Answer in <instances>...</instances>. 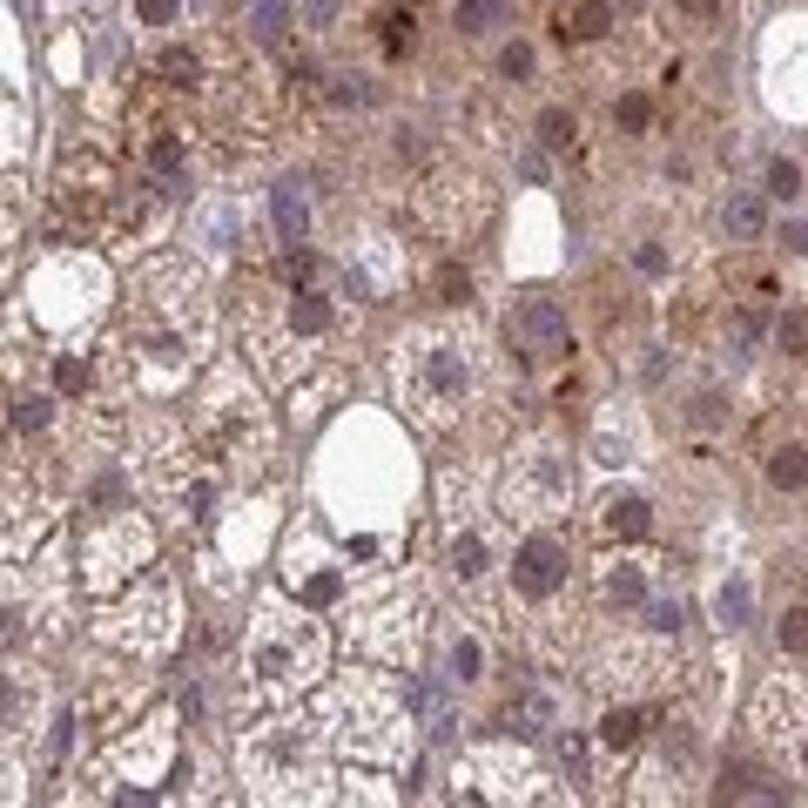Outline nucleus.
Listing matches in <instances>:
<instances>
[{
	"mask_svg": "<svg viewBox=\"0 0 808 808\" xmlns=\"http://www.w3.org/2000/svg\"><path fill=\"white\" fill-rule=\"evenodd\" d=\"M344 303L331 290L317 283H283V290H250L242 297V351H250V364L297 391L303 377H317L323 364L338 358L344 344Z\"/></svg>",
	"mask_w": 808,
	"mask_h": 808,
	"instance_id": "1",
	"label": "nucleus"
},
{
	"mask_svg": "<svg viewBox=\"0 0 808 808\" xmlns=\"http://www.w3.org/2000/svg\"><path fill=\"white\" fill-rule=\"evenodd\" d=\"M331 674V633H323L317 607H303L297 593H270L257 600L250 626H242V707H283L310 687H323Z\"/></svg>",
	"mask_w": 808,
	"mask_h": 808,
	"instance_id": "2",
	"label": "nucleus"
},
{
	"mask_svg": "<svg viewBox=\"0 0 808 808\" xmlns=\"http://www.w3.org/2000/svg\"><path fill=\"white\" fill-rule=\"evenodd\" d=\"M391 397L425 432H452L485 397V351L465 323H425L391 351Z\"/></svg>",
	"mask_w": 808,
	"mask_h": 808,
	"instance_id": "3",
	"label": "nucleus"
},
{
	"mask_svg": "<svg viewBox=\"0 0 808 808\" xmlns=\"http://www.w3.org/2000/svg\"><path fill=\"white\" fill-rule=\"evenodd\" d=\"M331 727L317 714H283V707H257V721L236 735V775L242 795L257 801H317L331 795Z\"/></svg>",
	"mask_w": 808,
	"mask_h": 808,
	"instance_id": "4",
	"label": "nucleus"
},
{
	"mask_svg": "<svg viewBox=\"0 0 808 808\" xmlns=\"http://www.w3.org/2000/svg\"><path fill=\"white\" fill-rule=\"evenodd\" d=\"M317 721L331 727V748L364 762V768H391L404 762V742H412V701H404V674H384L377 661L371 667H351L344 681L323 687V707Z\"/></svg>",
	"mask_w": 808,
	"mask_h": 808,
	"instance_id": "5",
	"label": "nucleus"
},
{
	"mask_svg": "<svg viewBox=\"0 0 808 808\" xmlns=\"http://www.w3.org/2000/svg\"><path fill=\"white\" fill-rule=\"evenodd\" d=\"M438 526H445V552H438L445 580L458 593H478L506 566V526H512L499 512V499H485L478 472H465V465L438 472Z\"/></svg>",
	"mask_w": 808,
	"mask_h": 808,
	"instance_id": "6",
	"label": "nucleus"
},
{
	"mask_svg": "<svg viewBox=\"0 0 808 808\" xmlns=\"http://www.w3.org/2000/svg\"><path fill=\"white\" fill-rule=\"evenodd\" d=\"M189 438L222 465V472H263L270 458V418L263 404L250 391V377H242V364H216L189 404Z\"/></svg>",
	"mask_w": 808,
	"mask_h": 808,
	"instance_id": "7",
	"label": "nucleus"
},
{
	"mask_svg": "<svg viewBox=\"0 0 808 808\" xmlns=\"http://www.w3.org/2000/svg\"><path fill=\"white\" fill-rule=\"evenodd\" d=\"M196 364H203V338L183 331V323L142 317V310H128L122 338L108 344V371H115L142 404H169L176 391H189Z\"/></svg>",
	"mask_w": 808,
	"mask_h": 808,
	"instance_id": "8",
	"label": "nucleus"
},
{
	"mask_svg": "<svg viewBox=\"0 0 808 808\" xmlns=\"http://www.w3.org/2000/svg\"><path fill=\"white\" fill-rule=\"evenodd\" d=\"M573 506V458L552 438H519L499 472V512L512 526H552Z\"/></svg>",
	"mask_w": 808,
	"mask_h": 808,
	"instance_id": "9",
	"label": "nucleus"
},
{
	"mask_svg": "<svg viewBox=\"0 0 808 808\" xmlns=\"http://www.w3.org/2000/svg\"><path fill=\"white\" fill-rule=\"evenodd\" d=\"M128 310L162 317V323H183V331L209 338L216 283H209V270H203L196 250H162V257L135 263V277H128Z\"/></svg>",
	"mask_w": 808,
	"mask_h": 808,
	"instance_id": "10",
	"label": "nucleus"
},
{
	"mask_svg": "<svg viewBox=\"0 0 808 808\" xmlns=\"http://www.w3.org/2000/svg\"><path fill=\"white\" fill-rule=\"evenodd\" d=\"M155 566V526L135 512V506H115V512H89V526H81V587H89L95 600L122 593L128 580H142Z\"/></svg>",
	"mask_w": 808,
	"mask_h": 808,
	"instance_id": "11",
	"label": "nucleus"
},
{
	"mask_svg": "<svg viewBox=\"0 0 808 808\" xmlns=\"http://www.w3.org/2000/svg\"><path fill=\"white\" fill-rule=\"evenodd\" d=\"M122 169H115V155L108 148H95V142H74V148H61V169H54V209H61V222L68 229H81V236H108V216H115V203H122Z\"/></svg>",
	"mask_w": 808,
	"mask_h": 808,
	"instance_id": "12",
	"label": "nucleus"
},
{
	"mask_svg": "<svg viewBox=\"0 0 808 808\" xmlns=\"http://www.w3.org/2000/svg\"><path fill=\"white\" fill-rule=\"evenodd\" d=\"M452 781H458V788H452L458 801H552V795H559V788H546V768H539L526 748H512V735L465 748Z\"/></svg>",
	"mask_w": 808,
	"mask_h": 808,
	"instance_id": "13",
	"label": "nucleus"
},
{
	"mask_svg": "<svg viewBox=\"0 0 808 808\" xmlns=\"http://www.w3.org/2000/svg\"><path fill=\"white\" fill-rule=\"evenodd\" d=\"M412 216L438 242H472L485 229V216H493V189H485V176L458 169V162H438V169H425V183L412 189Z\"/></svg>",
	"mask_w": 808,
	"mask_h": 808,
	"instance_id": "14",
	"label": "nucleus"
},
{
	"mask_svg": "<svg viewBox=\"0 0 808 808\" xmlns=\"http://www.w3.org/2000/svg\"><path fill=\"white\" fill-rule=\"evenodd\" d=\"M95 633L108 646H122V654H162V646L176 640V587H169V573L128 580V593L102 607Z\"/></svg>",
	"mask_w": 808,
	"mask_h": 808,
	"instance_id": "15",
	"label": "nucleus"
},
{
	"mask_svg": "<svg viewBox=\"0 0 808 808\" xmlns=\"http://www.w3.org/2000/svg\"><path fill=\"white\" fill-rule=\"evenodd\" d=\"M283 580H290V593H297L303 607H317V613L358 600V566H351L344 539H323L310 519L283 539Z\"/></svg>",
	"mask_w": 808,
	"mask_h": 808,
	"instance_id": "16",
	"label": "nucleus"
},
{
	"mask_svg": "<svg viewBox=\"0 0 808 808\" xmlns=\"http://www.w3.org/2000/svg\"><path fill=\"white\" fill-rule=\"evenodd\" d=\"M351 640H358V654L377 661V667H418V646H425V607H418V593H404L391 580L384 600H364L351 613Z\"/></svg>",
	"mask_w": 808,
	"mask_h": 808,
	"instance_id": "17",
	"label": "nucleus"
},
{
	"mask_svg": "<svg viewBox=\"0 0 808 808\" xmlns=\"http://www.w3.org/2000/svg\"><path fill=\"white\" fill-rule=\"evenodd\" d=\"M593 681H600L607 701H674L681 694V654H674V640L640 633V640H620L613 654H600Z\"/></svg>",
	"mask_w": 808,
	"mask_h": 808,
	"instance_id": "18",
	"label": "nucleus"
},
{
	"mask_svg": "<svg viewBox=\"0 0 808 808\" xmlns=\"http://www.w3.org/2000/svg\"><path fill=\"white\" fill-rule=\"evenodd\" d=\"M506 358H512L519 377H532V371H546V364H566V358H573V317H566L559 297L526 290V297L506 310Z\"/></svg>",
	"mask_w": 808,
	"mask_h": 808,
	"instance_id": "19",
	"label": "nucleus"
},
{
	"mask_svg": "<svg viewBox=\"0 0 808 808\" xmlns=\"http://www.w3.org/2000/svg\"><path fill=\"white\" fill-rule=\"evenodd\" d=\"M566 580H573V552H566V539L552 526H526L506 552V587L519 607L546 613L552 600H566Z\"/></svg>",
	"mask_w": 808,
	"mask_h": 808,
	"instance_id": "20",
	"label": "nucleus"
},
{
	"mask_svg": "<svg viewBox=\"0 0 808 808\" xmlns=\"http://www.w3.org/2000/svg\"><path fill=\"white\" fill-rule=\"evenodd\" d=\"M102 263L95 257H54L41 277H34V310L48 323H61V331H74V323H89L95 303H102Z\"/></svg>",
	"mask_w": 808,
	"mask_h": 808,
	"instance_id": "21",
	"label": "nucleus"
},
{
	"mask_svg": "<svg viewBox=\"0 0 808 808\" xmlns=\"http://www.w3.org/2000/svg\"><path fill=\"white\" fill-rule=\"evenodd\" d=\"M646 748H654V755H646L640 781H667V795H687L681 781H694V775H701V727H694L687 701H667V707H661L654 742H646Z\"/></svg>",
	"mask_w": 808,
	"mask_h": 808,
	"instance_id": "22",
	"label": "nucleus"
},
{
	"mask_svg": "<svg viewBox=\"0 0 808 808\" xmlns=\"http://www.w3.org/2000/svg\"><path fill=\"white\" fill-rule=\"evenodd\" d=\"M242 242H250V203H242L236 189H216L189 209V250L203 257H236Z\"/></svg>",
	"mask_w": 808,
	"mask_h": 808,
	"instance_id": "23",
	"label": "nucleus"
},
{
	"mask_svg": "<svg viewBox=\"0 0 808 808\" xmlns=\"http://www.w3.org/2000/svg\"><path fill=\"white\" fill-rule=\"evenodd\" d=\"M661 707H667V701H607V707H600V721H593V748H600L607 762L640 755L646 742H654Z\"/></svg>",
	"mask_w": 808,
	"mask_h": 808,
	"instance_id": "24",
	"label": "nucleus"
},
{
	"mask_svg": "<svg viewBox=\"0 0 808 808\" xmlns=\"http://www.w3.org/2000/svg\"><path fill=\"white\" fill-rule=\"evenodd\" d=\"M169 755H176V735H169L162 714H142V727H122V735L108 742V762L122 775H135V781H155L162 768H169Z\"/></svg>",
	"mask_w": 808,
	"mask_h": 808,
	"instance_id": "25",
	"label": "nucleus"
},
{
	"mask_svg": "<svg viewBox=\"0 0 808 808\" xmlns=\"http://www.w3.org/2000/svg\"><path fill=\"white\" fill-rule=\"evenodd\" d=\"M148 707V687L128 674V681H95L89 694H81V727H95L102 742H115L122 727H135V714Z\"/></svg>",
	"mask_w": 808,
	"mask_h": 808,
	"instance_id": "26",
	"label": "nucleus"
},
{
	"mask_svg": "<svg viewBox=\"0 0 808 808\" xmlns=\"http://www.w3.org/2000/svg\"><path fill=\"white\" fill-rule=\"evenodd\" d=\"M593 593L613 613H646V600H654V566L633 559V552H607L593 566Z\"/></svg>",
	"mask_w": 808,
	"mask_h": 808,
	"instance_id": "27",
	"label": "nucleus"
},
{
	"mask_svg": "<svg viewBox=\"0 0 808 808\" xmlns=\"http://www.w3.org/2000/svg\"><path fill=\"white\" fill-rule=\"evenodd\" d=\"M654 499L646 493H633V485H620V493H607L600 506H593V532L607 539V546H646L654 539Z\"/></svg>",
	"mask_w": 808,
	"mask_h": 808,
	"instance_id": "28",
	"label": "nucleus"
},
{
	"mask_svg": "<svg viewBox=\"0 0 808 808\" xmlns=\"http://www.w3.org/2000/svg\"><path fill=\"white\" fill-rule=\"evenodd\" d=\"M499 727L512 742H546L552 727H559V694L546 681H519L506 701H499Z\"/></svg>",
	"mask_w": 808,
	"mask_h": 808,
	"instance_id": "29",
	"label": "nucleus"
},
{
	"mask_svg": "<svg viewBox=\"0 0 808 808\" xmlns=\"http://www.w3.org/2000/svg\"><path fill=\"white\" fill-rule=\"evenodd\" d=\"M404 701H412L418 727L432 742H452L458 735V701H452V674H418V667H404Z\"/></svg>",
	"mask_w": 808,
	"mask_h": 808,
	"instance_id": "30",
	"label": "nucleus"
},
{
	"mask_svg": "<svg viewBox=\"0 0 808 808\" xmlns=\"http://www.w3.org/2000/svg\"><path fill=\"white\" fill-rule=\"evenodd\" d=\"M142 176L162 183V196H189V135L183 128H148L142 135Z\"/></svg>",
	"mask_w": 808,
	"mask_h": 808,
	"instance_id": "31",
	"label": "nucleus"
},
{
	"mask_svg": "<svg viewBox=\"0 0 808 808\" xmlns=\"http://www.w3.org/2000/svg\"><path fill=\"white\" fill-rule=\"evenodd\" d=\"M593 465H607V472H633L640 465V418L620 412V404L593 425Z\"/></svg>",
	"mask_w": 808,
	"mask_h": 808,
	"instance_id": "32",
	"label": "nucleus"
},
{
	"mask_svg": "<svg viewBox=\"0 0 808 808\" xmlns=\"http://www.w3.org/2000/svg\"><path fill=\"white\" fill-rule=\"evenodd\" d=\"M620 28V0H566L559 8V41H573V48H593V41H607Z\"/></svg>",
	"mask_w": 808,
	"mask_h": 808,
	"instance_id": "33",
	"label": "nucleus"
},
{
	"mask_svg": "<svg viewBox=\"0 0 808 808\" xmlns=\"http://www.w3.org/2000/svg\"><path fill=\"white\" fill-rule=\"evenodd\" d=\"M714 229H721V242H735V250H755V242L768 236V203H762V196H748V189H735V196L721 203Z\"/></svg>",
	"mask_w": 808,
	"mask_h": 808,
	"instance_id": "34",
	"label": "nucleus"
},
{
	"mask_svg": "<svg viewBox=\"0 0 808 808\" xmlns=\"http://www.w3.org/2000/svg\"><path fill=\"white\" fill-rule=\"evenodd\" d=\"M768 74L781 81V74H795L788 81V102H808V21H788L781 34H775V48H768Z\"/></svg>",
	"mask_w": 808,
	"mask_h": 808,
	"instance_id": "35",
	"label": "nucleus"
},
{
	"mask_svg": "<svg viewBox=\"0 0 808 808\" xmlns=\"http://www.w3.org/2000/svg\"><path fill=\"white\" fill-rule=\"evenodd\" d=\"M155 81H162L169 95H203V89H209V61H203V48H183V41L155 48Z\"/></svg>",
	"mask_w": 808,
	"mask_h": 808,
	"instance_id": "36",
	"label": "nucleus"
},
{
	"mask_svg": "<svg viewBox=\"0 0 808 808\" xmlns=\"http://www.w3.org/2000/svg\"><path fill=\"white\" fill-rule=\"evenodd\" d=\"M714 338H721V351L735 358V364H748V358H755V344H762V338H775V323H768L755 303H727Z\"/></svg>",
	"mask_w": 808,
	"mask_h": 808,
	"instance_id": "37",
	"label": "nucleus"
},
{
	"mask_svg": "<svg viewBox=\"0 0 808 808\" xmlns=\"http://www.w3.org/2000/svg\"><path fill=\"white\" fill-rule=\"evenodd\" d=\"M727 425H735V397H727L721 384H701V391L681 404V432H694V438H721Z\"/></svg>",
	"mask_w": 808,
	"mask_h": 808,
	"instance_id": "38",
	"label": "nucleus"
},
{
	"mask_svg": "<svg viewBox=\"0 0 808 808\" xmlns=\"http://www.w3.org/2000/svg\"><path fill=\"white\" fill-rule=\"evenodd\" d=\"M277 236L290 242H310V189H303V176H283L277 183Z\"/></svg>",
	"mask_w": 808,
	"mask_h": 808,
	"instance_id": "39",
	"label": "nucleus"
},
{
	"mask_svg": "<svg viewBox=\"0 0 808 808\" xmlns=\"http://www.w3.org/2000/svg\"><path fill=\"white\" fill-rule=\"evenodd\" d=\"M412 48H418V8H412V0H404V8H384L377 14V54L384 61H404Z\"/></svg>",
	"mask_w": 808,
	"mask_h": 808,
	"instance_id": "40",
	"label": "nucleus"
},
{
	"mask_svg": "<svg viewBox=\"0 0 808 808\" xmlns=\"http://www.w3.org/2000/svg\"><path fill=\"white\" fill-rule=\"evenodd\" d=\"M512 8H519V0H458V8H452V28H458L465 41H485L493 28L512 21Z\"/></svg>",
	"mask_w": 808,
	"mask_h": 808,
	"instance_id": "41",
	"label": "nucleus"
},
{
	"mask_svg": "<svg viewBox=\"0 0 808 808\" xmlns=\"http://www.w3.org/2000/svg\"><path fill=\"white\" fill-rule=\"evenodd\" d=\"M445 674H452L458 687H478V681H485V640H478L472 626H458V633L445 640Z\"/></svg>",
	"mask_w": 808,
	"mask_h": 808,
	"instance_id": "42",
	"label": "nucleus"
},
{
	"mask_svg": "<svg viewBox=\"0 0 808 808\" xmlns=\"http://www.w3.org/2000/svg\"><path fill=\"white\" fill-rule=\"evenodd\" d=\"M762 472H768L775 493H801V485H808V438H781Z\"/></svg>",
	"mask_w": 808,
	"mask_h": 808,
	"instance_id": "43",
	"label": "nucleus"
},
{
	"mask_svg": "<svg viewBox=\"0 0 808 808\" xmlns=\"http://www.w3.org/2000/svg\"><path fill=\"white\" fill-rule=\"evenodd\" d=\"M323 102H331L338 115H358V108L377 102V81H371L364 68H351V74H323Z\"/></svg>",
	"mask_w": 808,
	"mask_h": 808,
	"instance_id": "44",
	"label": "nucleus"
},
{
	"mask_svg": "<svg viewBox=\"0 0 808 808\" xmlns=\"http://www.w3.org/2000/svg\"><path fill=\"white\" fill-rule=\"evenodd\" d=\"M34 707H41V681L14 667V674H8V742H14V748H21V735H34V727H28Z\"/></svg>",
	"mask_w": 808,
	"mask_h": 808,
	"instance_id": "45",
	"label": "nucleus"
},
{
	"mask_svg": "<svg viewBox=\"0 0 808 808\" xmlns=\"http://www.w3.org/2000/svg\"><path fill=\"white\" fill-rule=\"evenodd\" d=\"M714 613H721V633H742V626H748V613H755V593H748V580H742V573H727V580H721V593H714Z\"/></svg>",
	"mask_w": 808,
	"mask_h": 808,
	"instance_id": "46",
	"label": "nucleus"
},
{
	"mask_svg": "<svg viewBox=\"0 0 808 808\" xmlns=\"http://www.w3.org/2000/svg\"><path fill=\"white\" fill-rule=\"evenodd\" d=\"M532 135H539V148H552V155H566L580 142V115L573 108H539V122H532Z\"/></svg>",
	"mask_w": 808,
	"mask_h": 808,
	"instance_id": "47",
	"label": "nucleus"
},
{
	"mask_svg": "<svg viewBox=\"0 0 808 808\" xmlns=\"http://www.w3.org/2000/svg\"><path fill=\"white\" fill-rule=\"evenodd\" d=\"M8 404H14V412H8L14 432H48V425H54V391H21V384H14Z\"/></svg>",
	"mask_w": 808,
	"mask_h": 808,
	"instance_id": "48",
	"label": "nucleus"
},
{
	"mask_svg": "<svg viewBox=\"0 0 808 808\" xmlns=\"http://www.w3.org/2000/svg\"><path fill=\"white\" fill-rule=\"evenodd\" d=\"M775 646L788 661H808V600H788L781 620H775Z\"/></svg>",
	"mask_w": 808,
	"mask_h": 808,
	"instance_id": "49",
	"label": "nucleus"
},
{
	"mask_svg": "<svg viewBox=\"0 0 808 808\" xmlns=\"http://www.w3.org/2000/svg\"><path fill=\"white\" fill-rule=\"evenodd\" d=\"M432 303L465 310V303H472V270H465V263H438V270H432Z\"/></svg>",
	"mask_w": 808,
	"mask_h": 808,
	"instance_id": "50",
	"label": "nucleus"
},
{
	"mask_svg": "<svg viewBox=\"0 0 808 808\" xmlns=\"http://www.w3.org/2000/svg\"><path fill=\"white\" fill-rule=\"evenodd\" d=\"M290 21H297V0H250V34L257 41H277Z\"/></svg>",
	"mask_w": 808,
	"mask_h": 808,
	"instance_id": "51",
	"label": "nucleus"
},
{
	"mask_svg": "<svg viewBox=\"0 0 808 808\" xmlns=\"http://www.w3.org/2000/svg\"><path fill=\"white\" fill-rule=\"evenodd\" d=\"M613 128H620V135H646V128H654V95L626 89V95L613 102Z\"/></svg>",
	"mask_w": 808,
	"mask_h": 808,
	"instance_id": "52",
	"label": "nucleus"
},
{
	"mask_svg": "<svg viewBox=\"0 0 808 808\" xmlns=\"http://www.w3.org/2000/svg\"><path fill=\"white\" fill-rule=\"evenodd\" d=\"M775 351L808 358V303H788V310L775 317Z\"/></svg>",
	"mask_w": 808,
	"mask_h": 808,
	"instance_id": "53",
	"label": "nucleus"
},
{
	"mask_svg": "<svg viewBox=\"0 0 808 808\" xmlns=\"http://www.w3.org/2000/svg\"><path fill=\"white\" fill-rule=\"evenodd\" d=\"M89 384H95V371L81 364L74 351H61V358H54V391H61V397H89Z\"/></svg>",
	"mask_w": 808,
	"mask_h": 808,
	"instance_id": "54",
	"label": "nucleus"
},
{
	"mask_svg": "<svg viewBox=\"0 0 808 808\" xmlns=\"http://www.w3.org/2000/svg\"><path fill=\"white\" fill-rule=\"evenodd\" d=\"M768 189H775L781 203L801 196V162H795V155H775V162H768Z\"/></svg>",
	"mask_w": 808,
	"mask_h": 808,
	"instance_id": "55",
	"label": "nucleus"
},
{
	"mask_svg": "<svg viewBox=\"0 0 808 808\" xmlns=\"http://www.w3.org/2000/svg\"><path fill=\"white\" fill-rule=\"evenodd\" d=\"M646 633H654V640H681V600H646Z\"/></svg>",
	"mask_w": 808,
	"mask_h": 808,
	"instance_id": "56",
	"label": "nucleus"
},
{
	"mask_svg": "<svg viewBox=\"0 0 808 808\" xmlns=\"http://www.w3.org/2000/svg\"><path fill=\"white\" fill-rule=\"evenodd\" d=\"M674 8H681L694 28H721V21H727V0H674Z\"/></svg>",
	"mask_w": 808,
	"mask_h": 808,
	"instance_id": "57",
	"label": "nucleus"
},
{
	"mask_svg": "<svg viewBox=\"0 0 808 808\" xmlns=\"http://www.w3.org/2000/svg\"><path fill=\"white\" fill-rule=\"evenodd\" d=\"M633 270H640V277H667V250H661V242H640V250H633Z\"/></svg>",
	"mask_w": 808,
	"mask_h": 808,
	"instance_id": "58",
	"label": "nucleus"
},
{
	"mask_svg": "<svg viewBox=\"0 0 808 808\" xmlns=\"http://www.w3.org/2000/svg\"><path fill=\"white\" fill-rule=\"evenodd\" d=\"M499 74H506V81H512V74L526 81V74H532V48H526V41H512V48L499 54Z\"/></svg>",
	"mask_w": 808,
	"mask_h": 808,
	"instance_id": "59",
	"label": "nucleus"
},
{
	"mask_svg": "<svg viewBox=\"0 0 808 808\" xmlns=\"http://www.w3.org/2000/svg\"><path fill=\"white\" fill-rule=\"evenodd\" d=\"M781 250H788V257H808V222H788V229H781Z\"/></svg>",
	"mask_w": 808,
	"mask_h": 808,
	"instance_id": "60",
	"label": "nucleus"
},
{
	"mask_svg": "<svg viewBox=\"0 0 808 808\" xmlns=\"http://www.w3.org/2000/svg\"><path fill=\"white\" fill-rule=\"evenodd\" d=\"M795 762H801V775H808V721L795 727Z\"/></svg>",
	"mask_w": 808,
	"mask_h": 808,
	"instance_id": "61",
	"label": "nucleus"
}]
</instances>
